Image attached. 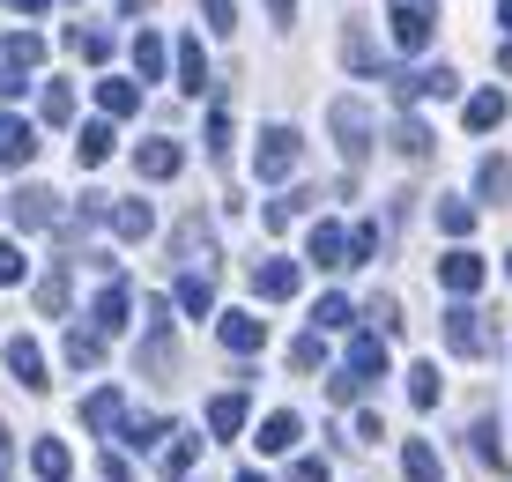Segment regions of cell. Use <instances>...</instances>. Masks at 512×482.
<instances>
[{
    "mask_svg": "<svg viewBox=\"0 0 512 482\" xmlns=\"http://www.w3.org/2000/svg\"><path fill=\"white\" fill-rule=\"evenodd\" d=\"M297 282H305V275H297V260H260L253 267V290L275 297V305H282V297H297Z\"/></svg>",
    "mask_w": 512,
    "mask_h": 482,
    "instance_id": "cell-12",
    "label": "cell"
},
{
    "mask_svg": "<svg viewBox=\"0 0 512 482\" xmlns=\"http://www.w3.org/2000/svg\"><path fill=\"white\" fill-rule=\"evenodd\" d=\"M134 171L141 178H179L186 171V149L171 134H156V141H141V149H134Z\"/></svg>",
    "mask_w": 512,
    "mask_h": 482,
    "instance_id": "cell-7",
    "label": "cell"
},
{
    "mask_svg": "<svg viewBox=\"0 0 512 482\" xmlns=\"http://www.w3.org/2000/svg\"><path fill=\"white\" fill-rule=\"evenodd\" d=\"M141 8H149V0H112V15H141Z\"/></svg>",
    "mask_w": 512,
    "mask_h": 482,
    "instance_id": "cell-53",
    "label": "cell"
},
{
    "mask_svg": "<svg viewBox=\"0 0 512 482\" xmlns=\"http://www.w3.org/2000/svg\"><path fill=\"white\" fill-rule=\"evenodd\" d=\"M30 297H38V312H45V319H60L67 305H75V290H67L60 267H52V275H38V290H30Z\"/></svg>",
    "mask_w": 512,
    "mask_h": 482,
    "instance_id": "cell-27",
    "label": "cell"
},
{
    "mask_svg": "<svg viewBox=\"0 0 512 482\" xmlns=\"http://www.w3.org/2000/svg\"><path fill=\"white\" fill-rule=\"evenodd\" d=\"M394 149L409 156V164H423V156H431L438 141H431V127H423V119H409V112H401V119H394Z\"/></svg>",
    "mask_w": 512,
    "mask_h": 482,
    "instance_id": "cell-23",
    "label": "cell"
},
{
    "mask_svg": "<svg viewBox=\"0 0 512 482\" xmlns=\"http://www.w3.org/2000/svg\"><path fill=\"white\" fill-rule=\"evenodd\" d=\"M312 319H320L327 334H342V327H357V305H349V297L334 290V297H320V305H312Z\"/></svg>",
    "mask_w": 512,
    "mask_h": 482,
    "instance_id": "cell-34",
    "label": "cell"
},
{
    "mask_svg": "<svg viewBox=\"0 0 512 482\" xmlns=\"http://www.w3.org/2000/svg\"><path fill=\"white\" fill-rule=\"evenodd\" d=\"M30 156H38V134H30L15 112H0V171H23Z\"/></svg>",
    "mask_w": 512,
    "mask_h": 482,
    "instance_id": "cell-9",
    "label": "cell"
},
{
    "mask_svg": "<svg viewBox=\"0 0 512 482\" xmlns=\"http://www.w3.org/2000/svg\"><path fill=\"white\" fill-rule=\"evenodd\" d=\"M97 112L104 119H134L141 112V89L134 82H97Z\"/></svg>",
    "mask_w": 512,
    "mask_h": 482,
    "instance_id": "cell-22",
    "label": "cell"
},
{
    "mask_svg": "<svg viewBox=\"0 0 512 482\" xmlns=\"http://www.w3.org/2000/svg\"><path fill=\"white\" fill-rule=\"evenodd\" d=\"M45 60V38H38V30H15V38H8V67H38Z\"/></svg>",
    "mask_w": 512,
    "mask_h": 482,
    "instance_id": "cell-39",
    "label": "cell"
},
{
    "mask_svg": "<svg viewBox=\"0 0 512 482\" xmlns=\"http://www.w3.org/2000/svg\"><path fill=\"white\" fill-rule=\"evenodd\" d=\"M461 119H468L475 134H490V127H498V119H505V89H475V97L461 104Z\"/></svg>",
    "mask_w": 512,
    "mask_h": 482,
    "instance_id": "cell-20",
    "label": "cell"
},
{
    "mask_svg": "<svg viewBox=\"0 0 512 482\" xmlns=\"http://www.w3.org/2000/svg\"><path fill=\"white\" fill-rule=\"evenodd\" d=\"M8 208H15V223H23V230H60V223H67V201H60L52 186H23Z\"/></svg>",
    "mask_w": 512,
    "mask_h": 482,
    "instance_id": "cell-3",
    "label": "cell"
},
{
    "mask_svg": "<svg viewBox=\"0 0 512 482\" xmlns=\"http://www.w3.org/2000/svg\"><path fill=\"white\" fill-rule=\"evenodd\" d=\"M208 305H216V282H208L201 267H186V282H179V312H193V319H201Z\"/></svg>",
    "mask_w": 512,
    "mask_h": 482,
    "instance_id": "cell-31",
    "label": "cell"
},
{
    "mask_svg": "<svg viewBox=\"0 0 512 482\" xmlns=\"http://www.w3.org/2000/svg\"><path fill=\"white\" fill-rule=\"evenodd\" d=\"M327 127H334V149H342V164L364 171V156H372V112H364L357 97H334V104H327Z\"/></svg>",
    "mask_w": 512,
    "mask_h": 482,
    "instance_id": "cell-1",
    "label": "cell"
},
{
    "mask_svg": "<svg viewBox=\"0 0 512 482\" xmlns=\"http://www.w3.org/2000/svg\"><path fill=\"white\" fill-rule=\"evenodd\" d=\"M171 364H179V342H171V319H164V327H156L149 342H141V371L156 379V371H171Z\"/></svg>",
    "mask_w": 512,
    "mask_h": 482,
    "instance_id": "cell-24",
    "label": "cell"
},
{
    "mask_svg": "<svg viewBox=\"0 0 512 482\" xmlns=\"http://www.w3.org/2000/svg\"><path fill=\"white\" fill-rule=\"evenodd\" d=\"M30 275V260H23V245H0V282H23Z\"/></svg>",
    "mask_w": 512,
    "mask_h": 482,
    "instance_id": "cell-49",
    "label": "cell"
},
{
    "mask_svg": "<svg viewBox=\"0 0 512 482\" xmlns=\"http://www.w3.org/2000/svg\"><path fill=\"white\" fill-rule=\"evenodd\" d=\"M201 15H208V30H216V38H231V23H238V0H201Z\"/></svg>",
    "mask_w": 512,
    "mask_h": 482,
    "instance_id": "cell-45",
    "label": "cell"
},
{
    "mask_svg": "<svg viewBox=\"0 0 512 482\" xmlns=\"http://www.w3.org/2000/svg\"><path fill=\"white\" fill-rule=\"evenodd\" d=\"M401 475H409V482H438L446 468H438V453H431L423 438H409V453H401Z\"/></svg>",
    "mask_w": 512,
    "mask_h": 482,
    "instance_id": "cell-33",
    "label": "cell"
},
{
    "mask_svg": "<svg viewBox=\"0 0 512 482\" xmlns=\"http://www.w3.org/2000/svg\"><path fill=\"white\" fill-rule=\"evenodd\" d=\"M238 482H260V475H238Z\"/></svg>",
    "mask_w": 512,
    "mask_h": 482,
    "instance_id": "cell-59",
    "label": "cell"
},
{
    "mask_svg": "<svg viewBox=\"0 0 512 482\" xmlns=\"http://www.w3.org/2000/svg\"><path fill=\"white\" fill-rule=\"evenodd\" d=\"M193 453H201V438H179V431H171V445H164V482H186V475H193Z\"/></svg>",
    "mask_w": 512,
    "mask_h": 482,
    "instance_id": "cell-32",
    "label": "cell"
},
{
    "mask_svg": "<svg viewBox=\"0 0 512 482\" xmlns=\"http://www.w3.org/2000/svg\"><path fill=\"white\" fill-rule=\"evenodd\" d=\"M8 371H15V386H30V394L52 386V379H45V349L30 342V334H15V342H8Z\"/></svg>",
    "mask_w": 512,
    "mask_h": 482,
    "instance_id": "cell-11",
    "label": "cell"
},
{
    "mask_svg": "<svg viewBox=\"0 0 512 482\" xmlns=\"http://www.w3.org/2000/svg\"><path fill=\"white\" fill-rule=\"evenodd\" d=\"M67 364H75V371H97V364H104V342H97L90 327H82V334H67Z\"/></svg>",
    "mask_w": 512,
    "mask_h": 482,
    "instance_id": "cell-38",
    "label": "cell"
},
{
    "mask_svg": "<svg viewBox=\"0 0 512 482\" xmlns=\"http://www.w3.org/2000/svg\"><path fill=\"white\" fill-rule=\"evenodd\" d=\"M75 156H82V164L97 171L104 156H112V119H97V127H82V149H75Z\"/></svg>",
    "mask_w": 512,
    "mask_h": 482,
    "instance_id": "cell-37",
    "label": "cell"
},
{
    "mask_svg": "<svg viewBox=\"0 0 512 482\" xmlns=\"http://www.w3.org/2000/svg\"><path fill=\"white\" fill-rule=\"evenodd\" d=\"M15 8H23V15H38V8H45V0H15Z\"/></svg>",
    "mask_w": 512,
    "mask_h": 482,
    "instance_id": "cell-58",
    "label": "cell"
},
{
    "mask_svg": "<svg viewBox=\"0 0 512 482\" xmlns=\"http://www.w3.org/2000/svg\"><path fill=\"white\" fill-rule=\"evenodd\" d=\"M468 445H475V460H483V468H505V445H498V423H475V431H468Z\"/></svg>",
    "mask_w": 512,
    "mask_h": 482,
    "instance_id": "cell-36",
    "label": "cell"
},
{
    "mask_svg": "<svg viewBox=\"0 0 512 482\" xmlns=\"http://www.w3.org/2000/svg\"><path fill=\"white\" fill-rule=\"evenodd\" d=\"M453 89H461L453 67H423V97H453Z\"/></svg>",
    "mask_w": 512,
    "mask_h": 482,
    "instance_id": "cell-46",
    "label": "cell"
},
{
    "mask_svg": "<svg viewBox=\"0 0 512 482\" xmlns=\"http://www.w3.org/2000/svg\"><path fill=\"white\" fill-rule=\"evenodd\" d=\"M386 23H394V45H401V52H423L438 15H431V0H394V15H386Z\"/></svg>",
    "mask_w": 512,
    "mask_h": 482,
    "instance_id": "cell-5",
    "label": "cell"
},
{
    "mask_svg": "<svg viewBox=\"0 0 512 482\" xmlns=\"http://www.w3.org/2000/svg\"><path fill=\"white\" fill-rule=\"evenodd\" d=\"M216 334H223V349H238V356H253L260 342H268V327H260L253 312H223V327H216Z\"/></svg>",
    "mask_w": 512,
    "mask_h": 482,
    "instance_id": "cell-15",
    "label": "cell"
},
{
    "mask_svg": "<svg viewBox=\"0 0 512 482\" xmlns=\"http://www.w3.org/2000/svg\"><path fill=\"white\" fill-rule=\"evenodd\" d=\"M438 230H446V238H468V230H475V208H468V201H438Z\"/></svg>",
    "mask_w": 512,
    "mask_h": 482,
    "instance_id": "cell-40",
    "label": "cell"
},
{
    "mask_svg": "<svg viewBox=\"0 0 512 482\" xmlns=\"http://www.w3.org/2000/svg\"><path fill=\"white\" fill-rule=\"evenodd\" d=\"M8 453H15V445H8V431H0V482H8Z\"/></svg>",
    "mask_w": 512,
    "mask_h": 482,
    "instance_id": "cell-54",
    "label": "cell"
},
{
    "mask_svg": "<svg viewBox=\"0 0 512 482\" xmlns=\"http://www.w3.org/2000/svg\"><path fill=\"white\" fill-rule=\"evenodd\" d=\"M82 423H90V431H119V423H127V401L119 394H90L82 401Z\"/></svg>",
    "mask_w": 512,
    "mask_h": 482,
    "instance_id": "cell-26",
    "label": "cell"
},
{
    "mask_svg": "<svg viewBox=\"0 0 512 482\" xmlns=\"http://www.w3.org/2000/svg\"><path fill=\"white\" fill-rule=\"evenodd\" d=\"M505 275H512V260H505Z\"/></svg>",
    "mask_w": 512,
    "mask_h": 482,
    "instance_id": "cell-60",
    "label": "cell"
},
{
    "mask_svg": "<svg viewBox=\"0 0 512 482\" xmlns=\"http://www.w3.org/2000/svg\"><path fill=\"white\" fill-rule=\"evenodd\" d=\"M112 230H119V238H127V245H134V238H149V230H156L149 201H119V208H112Z\"/></svg>",
    "mask_w": 512,
    "mask_h": 482,
    "instance_id": "cell-28",
    "label": "cell"
},
{
    "mask_svg": "<svg viewBox=\"0 0 512 482\" xmlns=\"http://www.w3.org/2000/svg\"><path fill=\"white\" fill-rule=\"evenodd\" d=\"M127 312H134V290H127V282H104V290L90 297V334H97V342H104V334H119V327H127Z\"/></svg>",
    "mask_w": 512,
    "mask_h": 482,
    "instance_id": "cell-6",
    "label": "cell"
},
{
    "mask_svg": "<svg viewBox=\"0 0 512 482\" xmlns=\"http://www.w3.org/2000/svg\"><path fill=\"white\" fill-rule=\"evenodd\" d=\"M208 431H216V438H238L245 431V394H238V386L208 401Z\"/></svg>",
    "mask_w": 512,
    "mask_h": 482,
    "instance_id": "cell-17",
    "label": "cell"
},
{
    "mask_svg": "<svg viewBox=\"0 0 512 482\" xmlns=\"http://www.w3.org/2000/svg\"><path fill=\"white\" fill-rule=\"evenodd\" d=\"M349 379H357V386H372L379 379V371H386V342H379V334H349Z\"/></svg>",
    "mask_w": 512,
    "mask_h": 482,
    "instance_id": "cell-10",
    "label": "cell"
},
{
    "mask_svg": "<svg viewBox=\"0 0 512 482\" xmlns=\"http://www.w3.org/2000/svg\"><path fill=\"white\" fill-rule=\"evenodd\" d=\"M171 60H179V89H186V97H201V89H208V60H201V45L179 38V45H171Z\"/></svg>",
    "mask_w": 512,
    "mask_h": 482,
    "instance_id": "cell-19",
    "label": "cell"
},
{
    "mask_svg": "<svg viewBox=\"0 0 512 482\" xmlns=\"http://www.w3.org/2000/svg\"><path fill=\"white\" fill-rule=\"evenodd\" d=\"M171 245H179V253H186V260L208 275V223H201V216H186L179 230H171Z\"/></svg>",
    "mask_w": 512,
    "mask_h": 482,
    "instance_id": "cell-29",
    "label": "cell"
},
{
    "mask_svg": "<svg viewBox=\"0 0 512 482\" xmlns=\"http://www.w3.org/2000/svg\"><path fill=\"white\" fill-rule=\"evenodd\" d=\"M38 112H45V127H67V119H75V89H67V82H45V89H38Z\"/></svg>",
    "mask_w": 512,
    "mask_h": 482,
    "instance_id": "cell-30",
    "label": "cell"
},
{
    "mask_svg": "<svg viewBox=\"0 0 512 482\" xmlns=\"http://www.w3.org/2000/svg\"><path fill=\"white\" fill-rule=\"evenodd\" d=\"M290 482H327V460H297V468H290Z\"/></svg>",
    "mask_w": 512,
    "mask_h": 482,
    "instance_id": "cell-51",
    "label": "cell"
},
{
    "mask_svg": "<svg viewBox=\"0 0 512 482\" xmlns=\"http://www.w3.org/2000/svg\"><path fill=\"white\" fill-rule=\"evenodd\" d=\"M290 364H297V371H320V364H327L320 334H297V342H290Z\"/></svg>",
    "mask_w": 512,
    "mask_h": 482,
    "instance_id": "cell-44",
    "label": "cell"
},
{
    "mask_svg": "<svg viewBox=\"0 0 512 482\" xmlns=\"http://www.w3.org/2000/svg\"><path fill=\"white\" fill-rule=\"evenodd\" d=\"M30 468H38V482H67V475H75V453H67L60 438H38V453H30Z\"/></svg>",
    "mask_w": 512,
    "mask_h": 482,
    "instance_id": "cell-18",
    "label": "cell"
},
{
    "mask_svg": "<svg viewBox=\"0 0 512 482\" xmlns=\"http://www.w3.org/2000/svg\"><path fill=\"white\" fill-rule=\"evenodd\" d=\"M297 438H305V423H297V408H275V416L260 423V438H253V445H260V453H290Z\"/></svg>",
    "mask_w": 512,
    "mask_h": 482,
    "instance_id": "cell-14",
    "label": "cell"
},
{
    "mask_svg": "<svg viewBox=\"0 0 512 482\" xmlns=\"http://www.w3.org/2000/svg\"><path fill=\"white\" fill-rule=\"evenodd\" d=\"M438 282H446L453 297H475V290H483V260H475L468 245H453V253L438 260Z\"/></svg>",
    "mask_w": 512,
    "mask_h": 482,
    "instance_id": "cell-8",
    "label": "cell"
},
{
    "mask_svg": "<svg viewBox=\"0 0 512 482\" xmlns=\"http://www.w3.org/2000/svg\"><path fill=\"white\" fill-rule=\"evenodd\" d=\"M327 394H334V401H342V408H349V401H357V394H364V386H357V379H349V371H334V379H327Z\"/></svg>",
    "mask_w": 512,
    "mask_h": 482,
    "instance_id": "cell-50",
    "label": "cell"
},
{
    "mask_svg": "<svg viewBox=\"0 0 512 482\" xmlns=\"http://www.w3.org/2000/svg\"><path fill=\"white\" fill-rule=\"evenodd\" d=\"M475 193H483L490 208L512 201V164H505V156H483V164H475Z\"/></svg>",
    "mask_w": 512,
    "mask_h": 482,
    "instance_id": "cell-16",
    "label": "cell"
},
{
    "mask_svg": "<svg viewBox=\"0 0 512 482\" xmlns=\"http://www.w3.org/2000/svg\"><path fill=\"white\" fill-rule=\"evenodd\" d=\"M342 60H349V67H357V75H386V60H379V45H372V38H364V30H357V23H349V38H342Z\"/></svg>",
    "mask_w": 512,
    "mask_h": 482,
    "instance_id": "cell-25",
    "label": "cell"
},
{
    "mask_svg": "<svg viewBox=\"0 0 512 482\" xmlns=\"http://www.w3.org/2000/svg\"><path fill=\"white\" fill-rule=\"evenodd\" d=\"M134 67H141V82H164V67H171V45L156 38V30H141V38H134Z\"/></svg>",
    "mask_w": 512,
    "mask_h": 482,
    "instance_id": "cell-21",
    "label": "cell"
},
{
    "mask_svg": "<svg viewBox=\"0 0 512 482\" xmlns=\"http://www.w3.org/2000/svg\"><path fill=\"white\" fill-rule=\"evenodd\" d=\"M305 253H312V267H349V223H320Z\"/></svg>",
    "mask_w": 512,
    "mask_h": 482,
    "instance_id": "cell-13",
    "label": "cell"
},
{
    "mask_svg": "<svg viewBox=\"0 0 512 482\" xmlns=\"http://www.w3.org/2000/svg\"><path fill=\"white\" fill-rule=\"evenodd\" d=\"M490 342H498V334L483 327V312H475V305H453V312H446V349H453V356H483Z\"/></svg>",
    "mask_w": 512,
    "mask_h": 482,
    "instance_id": "cell-4",
    "label": "cell"
},
{
    "mask_svg": "<svg viewBox=\"0 0 512 482\" xmlns=\"http://www.w3.org/2000/svg\"><path fill=\"white\" fill-rule=\"evenodd\" d=\"M297 156H305V141H297V127H260V149H253V171L268 178V186H282V178L297 171Z\"/></svg>",
    "mask_w": 512,
    "mask_h": 482,
    "instance_id": "cell-2",
    "label": "cell"
},
{
    "mask_svg": "<svg viewBox=\"0 0 512 482\" xmlns=\"http://www.w3.org/2000/svg\"><path fill=\"white\" fill-rule=\"evenodd\" d=\"M268 8H275V15H282V23H290V15H297V0H268Z\"/></svg>",
    "mask_w": 512,
    "mask_h": 482,
    "instance_id": "cell-55",
    "label": "cell"
},
{
    "mask_svg": "<svg viewBox=\"0 0 512 482\" xmlns=\"http://www.w3.org/2000/svg\"><path fill=\"white\" fill-rule=\"evenodd\" d=\"M67 45H75L82 60H112V30H104V23H75V38H67Z\"/></svg>",
    "mask_w": 512,
    "mask_h": 482,
    "instance_id": "cell-35",
    "label": "cell"
},
{
    "mask_svg": "<svg viewBox=\"0 0 512 482\" xmlns=\"http://www.w3.org/2000/svg\"><path fill=\"white\" fill-rule=\"evenodd\" d=\"M119 431H127V445H164V438H171V423H156V416H127Z\"/></svg>",
    "mask_w": 512,
    "mask_h": 482,
    "instance_id": "cell-41",
    "label": "cell"
},
{
    "mask_svg": "<svg viewBox=\"0 0 512 482\" xmlns=\"http://www.w3.org/2000/svg\"><path fill=\"white\" fill-rule=\"evenodd\" d=\"M231 104H216V112H208V149H216V156H231Z\"/></svg>",
    "mask_w": 512,
    "mask_h": 482,
    "instance_id": "cell-43",
    "label": "cell"
},
{
    "mask_svg": "<svg viewBox=\"0 0 512 482\" xmlns=\"http://www.w3.org/2000/svg\"><path fill=\"white\" fill-rule=\"evenodd\" d=\"M372 327L379 334H401V305H394V297H372Z\"/></svg>",
    "mask_w": 512,
    "mask_h": 482,
    "instance_id": "cell-48",
    "label": "cell"
},
{
    "mask_svg": "<svg viewBox=\"0 0 512 482\" xmlns=\"http://www.w3.org/2000/svg\"><path fill=\"white\" fill-rule=\"evenodd\" d=\"M297 208H305V201H297V193H282V201H268V216H260V223H268V230H290Z\"/></svg>",
    "mask_w": 512,
    "mask_h": 482,
    "instance_id": "cell-47",
    "label": "cell"
},
{
    "mask_svg": "<svg viewBox=\"0 0 512 482\" xmlns=\"http://www.w3.org/2000/svg\"><path fill=\"white\" fill-rule=\"evenodd\" d=\"M8 97H23V67H0V104Z\"/></svg>",
    "mask_w": 512,
    "mask_h": 482,
    "instance_id": "cell-52",
    "label": "cell"
},
{
    "mask_svg": "<svg viewBox=\"0 0 512 482\" xmlns=\"http://www.w3.org/2000/svg\"><path fill=\"white\" fill-rule=\"evenodd\" d=\"M409 401H416V408L438 401V364H409Z\"/></svg>",
    "mask_w": 512,
    "mask_h": 482,
    "instance_id": "cell-42",
    "label": "cell"
},
{
    "mask_svg": "<svg viewBox=\"0 0 512 482\" xmlns=\"http://www.w3.org/2000/svg\"><path fill=\"white\" fill-rule=\"evenodd\" d=\"M498 67H505V75H512V38H505V45H498Z\"/></svg>",
    "mask_w": 512,
    "mask_h": 482,
    "instance_id": "cell-56",
    "label": "cell"
},
{
    "mask_svg": "<svg viewBox=\"0 0 512 482\" xmlns=\"http://www.w3.org/2000/svg\"><path fill=\"white\" fill-rule=\"evenodd\" d=\"M498 23H505V30H512V0H498Z\"/></svg>",
    "mask_w": 512,
    "mask_h": 482,
    "instance_id": "cell-57",
    "label": "cell"
}]
</instances>
